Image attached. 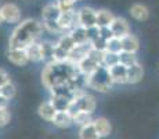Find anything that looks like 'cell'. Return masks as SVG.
I'll use <instances>...</instances> for the list:
<instances>
[{"label":"cell","mask_w":159,"mask_h":139,"mask_svg":"<svg viewBox=\"0 0 159 139\" xmlns=\"http://www.w3.org/2000/svg\"><path fill=\"white\" fill-rule=\"evenodd\" d=\"M43 32H46L42 21L36 18H25L18 22L8 38V47L26 49L29 45L39 42Z\"/></svg>","instance_id":"6da1fadb"},{"label":"cell","mask_w":159,"mask_h":139,"mask_svg":"<svg viewBox=\"0 0 159 139\" xmlns=\"http://www.w3.org/2000/svg\"><path fill=\"white\" fill-rule=\"evenodd\" d=\"M76 72H78V67L69 61H62V63L51 61V63H46L43 67L40 72V81L47 91H51L57 85L68 83L76 75Z\"/></svg>","instance_id":"7a4b0ae2"},{"label":"cell","mask_w":159,"mask_h":139,"mask_svg":"<svg viewBox=\"0 0 159 139\" xmlns=\"http://www.w3.org/2000/svg\"><path fill=\"white\" fill-rule=\"evenodd\" d=\"M86 83H87V88L93 89L96 92H100V93H107V92H109L114 88V82H112L111 75H109L108 67L105 66H101L93 74L87 75Z\"/></svg>","instance_id":"3957f363"},{"label":"cell","mask_w":159,"mask_h":139,"mask_svg":"<svg viewBox=\"0 0 159 139\" xmlns=\"http://www.w3.org/2000/svg\"><path fill=\"white\" fill-rule=\"evenodd\" d=\"M0 13L3 17V22L10 24V25H17L18 22L22 21V11L18 7V4H15L13 2L3 3L0 6Z\"/></svg>","instance_id":"277c9868"},{"label":"cell","mask_w":159,"mask_h":139,"mask_svg":"<svg viewBox=\"0 0 159 139\" xmlns=\"http://www.w3.org/2000/svg\"><path fill=\"white\" fill-rule=\"evenodd\" d=\"M76 15H78V25L83 27L86 29L97 27V10L89 6H83V7L76 10Z\"/></svg>","instance_id":"5b68a950"},{"label":"cell","mask_w":159,"mask_h":139,"mask_svg":"<svg viewBox=\"0 0 159 139\" xmlns=\"http://www.w3.org/2000/svg\"><path fill=\"white\" fill-rule=\"evenodd\" d=\"M6 56H7V60L17 67H25L28 63H30L28 53H26V49L8 47L7 50H6Z\"/></svg>","instance_id":"8992f818"},{"label":"cell","mask_w":159,"mask_h":139,"mask_svg":"<svg viewBox=\"0 0 159 139\" xmlns=\"http://www.w3.org/2000/svg\"><path fill=\"white\" fill-rule=\"evenodd\" d=\"M58 27L61 28L64 33L72 31L73 28L78 25V15H76V10H71V11H62L58 18Z\"/></svg>","instance_id":"52a82bcc"},{"label":"cell","mask_w":159,"mask_h":139,"mask_svg":"<svg viewBox=\"0 0 159 139\" xmlns=\"http://www.w3.org/2000/svg\"><path fill=\"white\" fill-rule=\"evenodd\" d=\"M109 75L114 85H125L127 83V67L122 63H118L112 67H108Z\"/></svg>","instance_id":"ba28073f"},{"label":"cell","mask_w":159,"mask_h":139,"mask_svg":"<svg viewBox=\"0 0 159 139\" xmlns=\"http://www.w3.org/2000/svg\"><path fill=\"white\" fill-rule=\"evenodd\" d=\"M109 29H111L112 35L118 36V38H123V36L129 35L131 32L130 31V24L127 22L126 18L123 17H115V20L112 21V24L109 25Z\"/></svg>","instance_id":"9c48e42d"},{"label":"cell","mask_w":159,"mask_h":139,"mask_svg":"<svg viewBox=\"0 0 159 139\" xmlns=\"http://www.w3.org/2000/svg\"><path fill=\"white\" fill-rule=\"evenodd\" d=\"M91 47H93L91 42L83 43V45H76L75 47L71 50V53H69L68 61L69 63H72V64H75V66H78V63H80V61L83 60L89 53H90Z\"/></svg>","instance_id":"30bf717a"},{"label":"cell","mask_w":159,"mask_h":139,"mask_svg":"<svg viewBox=\"0 0 159 139\" xmlns=\"http://www.w3.org/2000/svg\"><path fill=\"white\" fill-rule=\"evenodd\" d=\"M38 114H39V117H40L42 120H44V121L53 122L54 117H56V114H57V109L54 107V104L51 103L50 99H48V100H44V102H42V103L39 104Z\"/></svg>","instance_id":"8fae6325"},{"label":"cell","mask_w":159,"mask_h":139,"mask_svg":"<svg viewBox=\"0 0 159 139\" xmlns=\"http://www.w3.org/2000/svg\"><path fill=\"white\" fill-rule=\"evenodd\" d=\"M143 78H144V67L140 64V61L127 67V83L129 85H136L141 82Z\"/></svg>","instance_id":"7c38bea8"},{"label":"cell","mask_w":159,"mask_h":139,"mask_svg":"<svg viewBox=\"0 0 159 139\" xmlns=\"http://www.w3.org/2000/svg\"><path fill=\"white\" fill-rule=\"evenodd\" d=\"M122 41V52H127V53H136L140 50V41L134 33H129V35L120 38Z\"/></svg>","instance_id":"4fadbf2b"},{"label":"cell","mask_w":159,"mask_h":139,"mask_svg":"<svg viewBox=\"0 0 159 139\" xmlns=\"http://www.w3.org/2000/svg\"><path fill=\"white\" fill-rule=\"evenodd\" d=\"M129 13L131 15V18L136 21H140V22H144L149 18V10L145 4H141V3H134L131 4V7L129 8Z\"/></svg>","instance_id":"5bb4252c"},{"label":"cell","mask_w":159,"mask_h":139,"mask_svg":"<svg viewBox=\"0 0 159 139\" xmlns=\"http://www.w3.org/2000/svg\"><path fill=\"white\" fill-rule=\"evenodd\" d=\"M93 124H94V128H96L97 134L100 135L101 139L109 137V134L112 132V124L105 117H97V118H94Z\"/></svg>","instance_id":"9a60e30c"},{"label":"cell","mask_w":159,"mask_h":139,"mask_svg":"<svg viewBox=\"0 0 159 139\" xmlns=\"http://www.w3.org/2000/svg\"><path fill=\"white\" fill-rule=\"evenodd\" d=\"M61 15V10L57 3H47L42 8V21H58Z\"/></svg>","instance_id":"2e32d148"},{"label":"cell","mask_w":159,"mask_h":139,"mask_svg":"<svg viewBox=\"0 0 159 139\" xmlns=\"http://www.w3.org/2000/svg\"><path fill=\"white\" fill-rule=\"evenodd\" d=\"M51 124L56 125L57 128H61V129L69 128L71 125H73V117L68 111H57V114Z\"/></svg>","instance_id":"e0dca14e"},{"label":"cell","mask_w":159,"mask_h":139,"mask_svg":"<svg viewBox=\"0 0 159 139\" xmlns=\"http://www.w3.org/2000/svg\"><path fill=\"white\" fill-rule=\"evenodd\" d=\"M116 15L107 8H98L97 10V27L98 28H109L112 21L115 20Z\"/></svg>","instance_id":"ac0fdd59"},{"label":"cell","mask_w":159,"mask_h":139,"mask_svg":"<svg viewBox=\"0 0 159 139\" xmlns=\"http://www.w3.org/2000/svg\"><path fill=\"white\" fill-rule=\"evenodd\" d=\"M68 33L71 35V38L73 39V42H75L76 45H83V43L90 42V39H89V31L83 27L76 25L72 31H69Z\"/></svg>","instance_id":"d6986e66"},{"label":"cell","mask_w":159,"mask_h":139,"mask_svg":"<svg viewBox=\"0 0 159 139\" xmlns=\"http://www.w3.org/2000/svg\"><path fill=\"white\" fill-rule=\"evenodd\" d=\"M26 53H28L30 63H43V54H42L40 41L29 45L28 47H26Z\"/></svg>","instance_id":"ffe728a7"},{"label":"cell","mask_w":159,"mask_h":139,"mask_svg":"<svg viewBox=\"0 0 159 139\" xmlns=\"http://www.w3.org/2000/svg\"><path fill=\"white\" fill-rule=\"evenodd\" d=\"M42 45V54H43V63H51L56 49V42L51 41H40Z\"/></svg>","instance_id":"44dd1931"},{"label":"cell","mask_w":159,"mask_h":139,"mask_svg":"<svg viewBox=\"0 0 159 139\" xmlns=\"http://www.w3.org/2000/svg\"><path fill=\"white\" fill-rule=\"evenodd\" d=\"M79 139H101L94 128L93 121L79 128Z\"/></svg>","instance_id":"7402d4cb"},{"label":"cell","mask_w":159,"mask_h":139,"mask_svg":"<svg viewBox=\"0 0 159 139\" xmlns=\"http://www.w3.org/2000/svg\"><path fill=\"white\" fill-rule=\"evenodd\" d=\"M50 100L57 109V111H66L73 99L68 96H51Z\"/></svg>","instance_id":"603a6c76"},{"label":"cell","mask_w":159,"mask_h":139,"mask_svg":"<svg viewBox=\"0 0 159 139\" xmlns=\"http://www.w3.org/2000/svg\"><path fill=\"white\" fill-rule=\"evenodd\" d=\"M56 43L60 46V47H62L64 50H66L68 53H71V50L76 46V43L73 42V39L71 38V35H69L68 32L62 33L61 36H58V41Z\"/></svg>","instance_id":"cb8c5ba5"},{"label":"cell","mask_w":159,"mask_h":139,"mask_svg":"<svg viewBox=\"0 0 159 139\" xmlns=\"http://www.w3.org/2000/svg\"><path fill=\"white\" fill-rule=\"evenodd\" d=\"M105 52L111 53H122V41L118 36H111L105 42Z\"/></svg>","instance_id":"d4e9b609"},{"label":"cell","mask_w":159,"mask_h":139,"mask_svg":"<svg viewBox=\"0 0 159 139\" xmlns=\"http://www.w3.org/2000/svg\"><path fill=\"white\" fill-rule=\"evenodd\" d=\"M0 95H3L8 100H13L15 97V95H17V86H15V83L13 81H10L6 83V85H3L0 88Z\"/></svg>","instance_id":"484cf974"},{"label":"cell","mask_w":159,"mask_h":139,"mask_svg":"<svg viewBox=\"0 0 159 139\" xmlns=\"http://www.w3.org/2000/svg\"><path fill=\"white\" fill-rule=\"evenodd\" d=\"M93 121L91 118V114L90 113H86V111H79L73 116V125H78V127H83L89 124V122Z\"/></svg>","instance_id":"4316f807"},{"label":"cell","mask_w":159,"mask_h":139,"mask_svg":"<svg viewBox=\"0 0 159 139\" xmlns=\"http://www.w3.org/2000/svg\"><path fill=\"white\" fill-rule=\"evenodd\" d=\"M119 54L120 53H111V52H105V53H104V58H102V66L112 67V66H115V64L120 63Z\"/></svg>","instance_id":"83f0119b"},{"label":"cell","mask_w":159,"mask_h":139,"mask_svg":"<svg viewBox=\"0 0 159 139\" xmlns=\"http://www.w3.org/2000/svg\"><path fill=\"white\" fill-rule=\"evenodd\" d=\"M119 58H120V63L126 67H130L133 64L139 63V58H137V54L136 53H127V52H122L119 54Z\"/></svg>","instance_id":"f1b7e54d"},{"label":"cell","mask_w":159,"mask_h":139,"mask_svg":"<svg viewBox=\"0 0 159 139\" xmlns=\"http://www.w3.org/2000/svg\"><path fill=\"white\" fill-rule=\"evenodd\" d=\"M56 3H57V6H58V8L61 10V13H62V11L76 10V8H75L76 3L73 2V0H57Z\"/></svg>","instance_id":"f546056e"},{"label":"cell","mask_w":159,"mask_h":139,"mask_svg":"<svg viewBox=\"0 0 159 139\" xmlns=\"http://www.w3.org/2000/svg\"><path fill=\"white\" fill-rule=\"evenodd\" d=\"M10 120H11V113L8 110V107L0 109V128H4L6 125H8Z\"/></svg>","instance_id":"4dcf8cb0"},{"label":"cell","mask_w":159,"mask_h":139,"mask_svg":"<svg viewBox=\"0 0 159 139\" xmlns=\"http://www.w3.org/2000/svg\"><path fill=\"white\" fill-rule=\"evenodd\" d=\"M10 81H11L10 74H8L4 68H2V67H0V88H2L3 85H6L7 82H10Z\"/></svg>","instance_id":"1f68e13d"},{"label":"cell","mask_w":159,"mask_h":139,"mask_svg":"<svg viewBox=\"0 0 159 139\" xmlns=\"http://www.w3.org/2000/svg\"><path fill=\"white\" fill-rule=\"evenodd\" d=\"M8 103H10V100L6 99L3 95H0V109H3V107H8Z\"/></svg>","instance_id":"d6a6232c"},{"label":"cell","mask_w":159,"mask_h":139,"mask_svg":"<svg viewBox=\"0 0 159 139\" xmlns=\"http://www.w3.org/2000/svg\"><path fill=\"white\" fill-rule=\"evenodd\" d=\"M3 24V17H2V13H0V25Z\"/></svg>","instance_id":"836d02e7"},{"label":"cell","mask_w":159,"mask_h":139,"mask_svg":"<svg viewBox=\"0 0 159 139\" xmlns=\"http://www.w3.org/2000/svg\"><path fill=\"white\" fill-rule=\"evenodd\" d=\"M73 2H75V3H78V2H80V0H73Z\"/></svg>","instance_id":"e575fe53"}]
</instances>
